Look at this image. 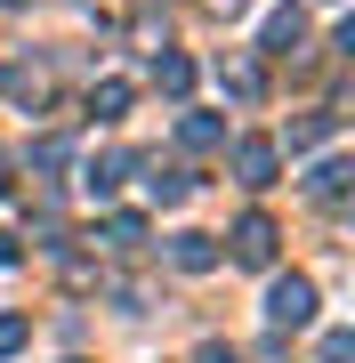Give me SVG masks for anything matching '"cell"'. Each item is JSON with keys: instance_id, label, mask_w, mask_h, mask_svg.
Segmentation results:
<instances>
[{"instance_id": "obj_6", "label": "cell", "mask_w": 355, "mask_h": 363, "mask_svg": "<svg viewBox=\"0 0 355 363\" xmlns=\"http://www.w3.org/2000/svg\"><path fill=\"white\" fill-rule=\"evenodd\" d=\"M307 194H315V202H339L347 194V162H323L315 178H307Z\"/></svg>"}, {"instance_id": "obj_1", "label": "cell", "mask_w": 355, "mask_h": 363, "mask_svg": "<svg viewBox=\"0 0 355 363\" xmlns=\"http://www.w3.org/2000/svg\"><path fill=\"white\" fill-rule=\"evenodd\" d=\"M266 315H275L283 331H299L307 315H315V283H307V274H283V283H275V298H266Z\"/></svg>"}, {"instance_id": "obj_2", "label": "cell", "mask_w": 355, "mask_h": 363, "mask_svg": "<svg viewBox=\"0 0 355 363\" xmlns=\"http://www.w3.org/2000/svg\"><path fill=\"white\" fill-rule=\"evenodd\" d=\"M235 259L242 267H266V259H275V226H266V218H242L235 226Z\"/></svg>"}, {"instance_id": "obj_7", "label": "cell", "mask_w": 355, "mask_h": 363, "mask_svg": "<svg viewBox=\"0 0 355 363\" xmlns=\"http://www.w3.org/2000/svg\"><path fill=\"white\" fill-rule=\"evenodd\" d=\"M331 138V113H307V121H291V154H307V145H323Z\"/></svg>"}, {"instance_id": "obj_9", "label": "cell", "mask_w": 355, "mask_h": 363, "mask_svg": "<svg viewBox=\"0 0 355 363\" xmlns=\"http://www.w3.org/2000/svg\"><path fill=\"white\" fill-rule=\"evenodd\" d=\"M218 138H226V130H218L210 113H186V121H178V145H218Z\"/></svg>"}, {"instance_id": "obj_4", "label": "cell", "mask_w": 355, "mask_h": 363, "mask_svg": "<svg viewBox=\"0 0 355 363\" xmlns=\"http://www.w3.org/2000/svg\"><path fill=\"white\" fill-rule=\"evenodd\" d=\"M170 259H178L186 274H210V267H218V250H210V234H178V242H170Z\"/></svg>"}, {"instance_id": "obj_8", "label": "cell", "mask_w": 355, "mask_h": 363, "mask_svg": "<svg viewBox=\"0 0 355 363\" xmlns=\"http://www.w3.org/2000/svg\"><path fill=\"white\" fill-rule=\"evenodd\" d=\"M154 81H162L170 97H186V89H194V65H186V57H162V65H154Z\"/></svg>"}, {"instance_id": "obj_10", "label": "cell", "mask_w": 355, "mask_h": 363, "mask_svg": "<svg viewBox=\"0 0 355 363\" xmlns=\"http://www.w3.org/2000/svg\"><path fill=\"white\" fill-rule=\"evenodd\" d=\"M186 194H194V178H186V169H162V178H154V202H186Z\"/></svg>"}, {"instance_id": "obj_15", "label": "cell", "mask_w": 355, "mask_h": 363, "mask_svg": "<svg viewBox=\"0 0 355 363\" xmlns=\"http://www.w3.org/2000/svg\"><path fill=\"white\" fill-rule=\"evenodd\" d=\"M0 169H9V154H0ZM0 186H9V178H0Z\"/></svg>"}, {"instance_id": "obj_11", "label": "cell", "mask_w": 355, "mask_h": 363, "mask_svg": "<svg viewBox=\"0 0 355 363\" xmlns=\"http://www.w3.org/2000/svg\"><path fill=\"white\" fill-rule=\"evenodd\" d=\"M25 331H33L25 315H0V355H16V347H25Z\"/></svg>"}, {"instance_id": "obj_14", "label": "cell", "mask_w": 355, "mask_h": 363, "mask_svg": "<svg viewBox=\"0 0 355 363\" xmlns=\"http://www.w3.org/2000/svg\"><path fill=\"white\" fill-rule=\"evenodd\" d=\"M9 259H16V250H9V234H0V267H9Z\"/></svg>"}, {"instance_id": "obj_3", "label": "cell", "mask_w": 355, "mask_h": 363, "mask_svg": "<svg viewBox=\"0 0 355 363\" xmlns=\"http://www.w3.org/2000/svg\"><path fill=\"white\" fill-rule=\"evenodd\" d=\"M235 169H242V186H275V145H266V138H250L242 154H235Z\"/></svg>"}, {"instance_id": "obj_12", "label": "cell", "mask_w": 355, "mask_h": 363, "mask_svg": "<svg viewBox=\"0 0 355 363\" xmlns=\"http://www.w3.org/2000/svg\"><path fill=\"white\" fill-rule=\"evenodd\" d=\"M194 363H235V347H202V355H194Z\"/></svg>"}, {"instance_id": "obj_5", "label": "cell", "mask_w": 355, "mask_h": 363, "mask_svg": "<svg viewBox=\"0 0 355 363\" xmlns=\"http://www.w3.org/2000/svg\"><path fill=\"white\" fill-rule=\"evenodd\" d=\"M299 33H307V16H299V9H275V16H266V49H275V57L299 49Z\"/></svg>"}, {"instance_id": "obj_13", "label": "cell", "mask_w": 355, "mask_h": 363, "mask_svg": "<svg viewBox=\"0 0 355 363\" xmlns=\"http://www.w3.org/2000/svg\"><path fill=\"white\" fill-rule=\"evenodd\" d=\"M210 9H218V16H242V9H250V0H210Z\"/></svg>"}]
</instances>
